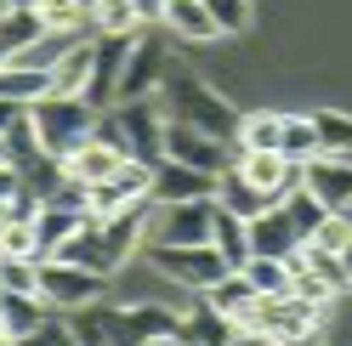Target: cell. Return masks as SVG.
<instances>
[{
  "label": "cell",
  "instance_id": "obj_1",
  "mask_svg": "<svg viewBox=\"0 0 352 346\" xmlns=\"http://www.w3.org/2000/svg\"><path fill=\"white\" fill-rule=\"evenodd\" d=\"M29 119H34V137L52 159H69L80 142L97 137V119L102 108L85 102V97H69V91H46L40 102H29Z\"/></svg>",
  "mask_w": 352,
  "mask_h": 346
},
{
  "label": "cell",
  "instance_id": "obj_2",
  "mask_svg": "<svg viewBox=\"0 0 352 346\" xmlns=\"http://www.w3.org/2000/svg\"><path fill=\"white\" fill-rule=\"evenodd\" d=\"M97 137H108L114 148H125L131 159L160 165V159H165V108H160V102H142V97L114 102V108H102Z\"/></svg>",
  "mask_w": 352,
  "mask_h": 346
},
{
  "label": "cell",
  "instance_id": "obj_3",
  "mask_svg": "<svg viewBox=\"0 0 352 346\" xmlns=\"http://www.w3.org/2000/svg\"><path fill=\"white\" fill-rule=\"evenodd\" d=\"M160 102H165V119H182V125H193V131H210V137H222V142L239 137V108L222 102L205 80H193V74H176V80L165 85Z\"/></svg>",
  "mask_w": 352,
  "mask_h": 346
},
{
  "label": "cell",
  "instance_id": "obj_4",
  "mask_svg": "<svg viewBox=\"0 0 352 346\" xmlns=\"http://www.w3.org/2000/svg\"><path fill=\"white\" fill-rule=\"evenodd\" d=\"M245 330L273 341V346H318L324 341V312L296 301V295H261V307Z\"/></svg>",
  "mask_w": 352,
  "mask_h": 346
},
{
  "label": "cell",
  "instance_id": "obj_5",
  "mask_svg": "<svg viewBox=\"0 0 352 346\" xmlns=\"http://www.w3.org/2000/svg\"><path fill=\"white\" fill-rule=\"evenodd\" d=\"M148 262L160 267L165 278H176L182 290H210L216 278L233 273L216 244H148Z\"/></svg>",
  "mask_w": 352,
  "mask_h": 346
},
{
  "label": "cell",
  "instance_id": "obj_6",
  "mask_svg": "<svg viewBox=\"0 0 352 346\" xmlns=\"http://www.w3.org/2000/svg\"><path fill=\"white\" fill-rule=\"evenodd\" d=\"M102 284H108L102 273L74 267V262H63V255H46V262H40V301H46L52 312L91 307V301H102Z\"/></svg>",
  "mask_w": 352,
  "mask_h": 346
},
{
  "label": "cell",
  "instance_id": "obj_7",
  "mask_svg": "<svg viewBox=\"0 0 352 346\" xmlns=\"http://www.w3.org/2000/svg\"><path fill=\"white\" fill-rule=\"evenodd\" d=\"M210 216L216 199H182V205H153L142 244H210Z\"/></svg>",
  "mask_w": 352,
  "mask_h": 346
},
{
  "label": "cell",
  "instance_id": "obj_8",
  "mask_svg": "<svg viewBox=\"0 0 352 346\" xmlns=\"http://www.w3.org/2000/svg\"><path fill=\"white\" fill-rule=\"evenodd\" d=\"M165 159L193 165V170H205V176H222V170L233 165V142L210 137V131H193V125H182V119H165Z\"/></svg>",
  "mask_w": 352,
  "mask_h": 346
},
{
  "label": "cell",
  "instance_id": "obj_9",
  "mask_svg": "<svg viewBox=\"0 0 352 346\" xmlns=\"http://www.w3.org/2000/svg\"><path fill=\"white\" fill-rule=\"evenodd\" d=\"M131 46H137V34H91V85H85V102H97V108L120 102Z\"/></svg>",
  "mask_w": 352,
  "mask_h": 346
},
{
  "label": "cell",
  "instance_id": "obj_10",
  "mask_svg": "<svg viewBox=\"0 0 352 346\" xmlns=\"http://www.w3.org/2000/svg\"><path fill=\"white\" fill-rule=\"evenodd\" d=\"M233 165L245 170L261 193H273V199H284L290 187H301V165H290L278 148H239L233 142Z\"/></svg>",
  "mask_w": 352,
  "mask_h": 346
},
{
  "label": "cell",
  "instance_id": "obj_11",
  "mask_svg": "<svg viewBox=\"0 0 352 346\" xmlns=\"http://www.w3.org/2000/svg\"><path fill=\"white\" fill-rule=\"evenodd\" d=\"M301 182L324 199V210L352 216V159H341V154H318V159L301 165Z\"/></svg>",
  "mask_w": 352,
  "mask_h": 346
},
{
  "label": "cell",
  "instance_id": "obj_12",
  "mask_svg": "<svg viewBox=\"0 0 352 346\" xmlns=\"http://www.w3.org/2000/svg\"><path fill=\"white\" fill-rule=\"evenodd\" d=\"M176 323L182 312H165V307H120L114 318V346H160V341H176Z\"/></svg>",
  "mask_w": 352,
  "mask_h": 346
},
{
  "label": "cell",
  "instance_id": "obj_13",
  "mask_svg": "<svg viewBox=\"0 0 352 346\" xmlns=\"http://www.w3.org/2000/svg\"><path fill=\"white\" fill-rule=\"evenodd\" d=\"M57 255H63V262H74V267H91V273H102V278L125 262V255L108 244V233H102L97 216H85V222L74 227V239H63V244H57Z\"/></svg>",
  "mask_w": 352,
  "mask_h": 346
},
{
  "label": "cell",
  "instance_id": "obj_14",
  "mask_svg": "<svg viewBox=\"0 0 352 346\" xmlns=\"http://www.w3.org/2000/svg\"><path fill=\"white\" fill-rule=\"evenodd\" d=\"M301 233H296V222L284 216V205H273V210H261L256 222H250V255H278V262H296L301 255Z\"/></svg>",
  "mask_w": 352,
  "mask_h": 346
},
{
  "label": "cell",
  "instance_id": "obj_15",
  "mask_svg": "<svg viewBox=\"0 0 352 346\" xmlns=\"http://www.w3.org/2000/svg\"><path fill=\"white\" fill-rule=\"evenodd\" d=\"M216 193V176L193 165H176V159H160L153 165V205H182V199H210Z\"/></svg>",
  "mask_w": 352,
  "mask_h": 346
},
{
  "label": "cell",
  "instance_id": "obj_16",
  "mask_svg": "<svg viewBox=\"0 0 352 346\" xmlns=\"http://www.w3.org/2000/svg\"><path fill=\"white\" fill-rule=\"evenodd\" d=\"M125 159H131L125 148H114L108 137H91V142H80L63 165H69V176H74V182L97 187V182H108V176H120V165H125Z\"/></svg>",
  "mask_w": 352,
  "mask_h": 346
},
{
  "label": "cell",
  "instance_id": "obj_17",
  "mask_svg": "<svg viewBox=\"0 0 352 346\" xmlns=\"http://www.w3.org/2000/svg\"><path fill=\"white\" fill-rule=\"evenodd\" d=\"M210 199L222 205V210H233V216H245V222H256L261 210H273V205H278L273 193H261V187H256L239 165H228L222 176H216V193H210Z\"/></svg>",
  "mask_w": 352,
  "mask_h": 346
},
{
  "label": "cell",
  "instance_id": "obj_18",
  "mask_svg": "<svg viewBox=\"0 0 352 346\" xmlns=\"http://www.w3.org/2000/svg\"><path fill=\"white\" fill-rule=\"evenodd\" d=\"M233 341H239V323L222 318L210 301H199V307L182 312V323H176V346H233Z\"/></svg>",
  "mask_w": 352,
  "mask_h": 346
},
{
  "label": "cell",
  "instance_id": "obj_19",
  "mask_svg": "<svg viewBox=\"0 0 352 346\" xmlns=\"http://www.w3.org/2000/svg\"><path fill=\"white\" fill-rule=\"evenodd\" d=\"M205 301H210V307L222 312V318H233L239 330H245V323L256 318V307H261V290L250 284L245 273H228V278H216V284L205 290Z\"/></svg>",
  "mask_w": 352,
  "mask_h": 346
},
{
  "label": "cell",
  "instance_id": "obj_20",
  "mask_svg": "<svg viewBox=\"0 0 352 346\" xmlns=\"http://www.w3.org/2000/svg\"><path fill=\"white\" fill-rule=\"evenodd\" d=\"M210 244L222 250V262H228V267L239 273V267L250 262V222H245V216H233V210H222V205H216V216H210Z\"/></svg>",
  "mask_w": 352,
  "mask_h": 346
},
{
  "label": "cell",
  "instance_id": "obj_21",
  "mask_svg": "<svg viewBox=\"0 0 352 346\" xmlns=\"http://www.w3.org/2000/svg\"><path fill=\"white\" fill-rule=\"evenodd\" d=\"M160 40H137L131 46V62H125V80H120V102H131V97H148L153 91V80H160Z\"/></svg>",
  "mask_w": 352,
  "mask_h": 346
},
{
  "label": "cell",
  "instance_id": "obj_22",
  "mask_svg": "<svg viewBox=\"0 0 352 346\" xmlns=\"http://www.w3.org/2000/svg\"><path fill=\"white\" fill-rule=\"evenodd\" d=\"M85 85H91V34H85V40H74V46L57 57V69H52V91L85 97Z\"/></svg>",
  "mask_w": 352,
  "mask_h": 346
},
{
  "label": "cell",
  "instance_id": "obj_23",
  "mask_svg": "<svg viewBox=\"0 0 352 346\" xmlns=\"http://www.w3.org/2000/svg\"><path fill=\"white\" fill-rule=\"evenodd\" d=\"M85 222V210H69V205H40V216H34V244H40V255H57V244L63 239H74V227Z\"/></svg>",
  "mask_w": 352,
  "mask_h": 346
},
{
  "label": "cell",
  "instance_id": "obj_24",
  "mask_svg": "<svg viewBox=\"0 0 352 346\" xmlns=\"http://www.w3.org/2000/svg\"><path fill=\"white\" fill-rule=\"evenodd\" d=\"M165 29L182 40H216V17L205 0H165Z\"/></svg>",
  "mask_w": 352,
  "mask_h": 346
},
{
  "label": "cell",
  "instance_id": "obj_25",
  "mask_svg": "<svg viewBox=\"0 0 352 346\" xmlns=\"http://www.w3.org/2000/svg\"><path fill=\"white\" fill-rule=\"evenodd\" d=\"M52 91L46 69H29V62H0V97L6 102H40Z\"/></svg>",
  "mask_w": 352,
  "mask_h": 346
},
{
  "label": "cell",
  "instance_id": "obj_26",
  "mask_svg": "<svg viewBox=\"0 0 352 346\" xmlns=\"http://www.w3.org/2000/svg\"><path fill=\"white\" fill-rule=\"evenodd\" d=\"M278 154L290 159V165H307V159H318V154H324V148H318V125H313V114H284Z\"/></svg>",
  "mask_w": 352,
  "mask_h": 346
},
{
  "label": "cell",
  "instance_id": "obj_27",
  "mask_svg": "<svg viewBox=\"0 0 352 346\" xmlns=\"http://www.w3.org/2000/svg\"><path fill=\"white\" fill-rule=\"evenodd\" d=\"M114 318H120V307H102V301L74 307V312H69L74 341H80V346H114Z\"/></svg>",
  "mask_w": 352,
  "mask_h": 346
},
{
  "label": "cell",
  "instance_id": "obj_28",
  "mask_svg": "<svg viewBox=\"0 0 352 346\" xmlns=\"http://www.w3.org/2000/svg\"><path fill=\"white\" fill-rule=\"evenodd\" d=\"M40 23L57 29V34H91V6L85 0H40Z\"/></svg>",
  "mask_w": 352,
  "mask_h": 346
},
{
  "label": "cell",
  "instance_id": "obj_29",
  "mask_svg": "<svg viewBox=\"0 0 352 346\" xmlns=\"http://www.w3.org/2000/svg\"><path fill=\"white\" fill-rule=\"evenodd\" d=\"M278 205H284V216L296 222V233H301V239H313V233H318V222L329 216V210H324V199H318V193L307 187V182H301V187H290Z\"/></svg>",
  "mask_w": 352,
  "mask_h": 346
},
{
  "label": "cell",
  "instance_id": "obj_30",
  "mask_svg": "<svg viewBox=\"0 0 352 346\" xmlns=\"http://www.w3.org/2000/svg\"><path fill=\"white\" fill-rule=\"evenodd\" d=\"M46 34V23H40V12H23V6H6L0 12V40H6V51H29L34 40Z\"/></svg>",
  "mask_w": 352,
  "mask_h": 346
},
{
  "label": "cell",
  "instance_id": "obj_31",
  "mask_svg": "<svg viewBox=\"0 0 352 346\" xmlns=\"http://www.w3.org/2000/svg\"><path fill=\"white\" fill-rule=\"evenodd\" d=\"M46 312H52V307H46L34 290H6V318H0V330H6V335H29Z\"/></svg>",
  "mask_w": 352,
  "mask_h": 346
},
{
  "label": "cell",
  "instance_id": "obj_32",
  "mask_svg": "<svg viewBox=\"0 0 352 346\" xmlns=\"http://www.w3.org/2000/svg\"><path fill=\"white\" fill-rule=\"evenodd\" d=\"M239 273H245L261 295H290V278H296V267H290V262H278V255H250Z\"/></svg>",
  "mask_w": 352,
  "mask_h": 346
},
{
  "label": "cell",
  "instance_id": "obj_33",
  "mask_svg": "<svg viewBox=\"0 0 352 346\" xmlns=\"http://www.w3.org/2000/svg\"><path fill=\"white\" fill-rule=\"evenodd\" d=\"M313 125H318V148H324V154L352 159V114H341V108H318Z\"/></svg>",
  "mask_w": 352,
  "mask_h": 346
},
{
  "label": "cell",
  "instance_id": "obj_34",
  "mask_svg": "<svg viewBox=\"0 0 352 346\" xmlns=\"http://www.w3.org/2000/svg\"><path fill=\"white\" fill-rule=\"evenodd\" d=\"M137 23L131 0H91V34H137Z\"/></svg>",
  "mask_w": 352,
  "mask_h": 346
},
{
  "label": "cell",
  "instance_id": "obj_35",
  "mask_svg": "<svg viewBox=\"0 0 352 346\" xmlns=\"http://www.w3.org/2000/svg\"><path fill=\"white\" fill-rule=\"evenodd\" d=\"M278 131H284V114H245L239 119V148H278Z\"/></svg>",
  "mask_w": 352,
  "mask_h": 346
},
{
  "label": "cell",
  "instance_id": "obj_36",
  "mask_svg": "<svg viewBox=\"0 0 352 346\" xmlns=\"http://www.w3.org/2000/svg\"><path fill=\"white\" fill-rule=\"evenodd\" d=\"M290 295H296V301H307V307H318V312H329V301H336L341 290L329 284V278H318L313 267H296V278H290Z\"/></svg>",
  "mask_w": 352,
  "mask_h": 346
},
{
  "label": "cell",
  "instance_id": "obj_37",
  "mask_svg": "<svg viewBox=\"0 0 352 346\" xmlns=\"http://www.w3.org/2000/svg\"><path fill=\"white\" fill-rule=\"evenodd\" d=\"M17 346H80V341H74V323H69V318L46 312L29 335H17Z\"/></svg>",
  "mask_w": 352,
  "mask_h": 346
},
{
  "label": "cell",
  "instance_id": "obj_38",
  "mask_svg": "<svg viewBox=\"0 0 352 346\" xmlns=\"http://www.w3.org/2000/svg\"><path fill=\"white\" fill-rule=\"evenodd\" d=\"M307 244H318V250H336V255H346V244H352V216H336L329 210L324 222H318V233Z\"/></svg>",
  "mask_w": 352,
  "mask_h": 346
},
{
  "label": "cell",
  "instance_id": "obj_39",
  "mask_svg": "<svg viewBox=\"0 0 352 346\" xmlns=\"http://www.w3.org/2000/svg\"><path fill=\"white\" fill-rule=\"evenodd\" d=\"M216 17V34H245L250 29V0H205Z\"/></svg>",
  "mask_w": 352,
  "mask_h": 346
},
{
  "label": "cell",
  "instance_id": "obj_40",
  "mask_svg": "<svg viewBox=\"0 0 352 346\" xmlns=\"http://www.w3.org/2000/svg\"><path fill=\"white\" fill-rule=\"evenodd\" d=\"M23 119H29V102H6V97H0V142H6Z\"/></svg>",
  "mask_w": 352,
  "mask_h": 346
},
{
  "label": "cell",
  "instance_id": "obj_41",
  "mask_svg": "<svg viewBox=\"0 0 352 346\" xmlns=\"http://www.w3.org/2000/svg\"><path fill=\"white\" fill-rule=\"evenodd\" d=\"M131 12H137L142 23H165V0H131Z\"/></svg>",
  "mask_w": 352,
  "mask_h": 346
},
{
  "label": "cell",
  "instance_id": "obj_42",
  "mask_svg": "<svg viewBox=\"0 0 352 346\" xmlns=\"http://www.w3.org/2000/svg\"><path fill=\"white\" fill-rule=\"evenodd\" d=\"M6 6H23V12H34V6H40V0H6Z\"/></svg>",
  "mask_w": 352,
  "mask_h": 346
},
{
  "label": "cell",
  "instance_id": "obj_43",
  "mask_svg": "<svg viewBox=\"0 0 352 346\" xmlns=\"http://www.w3.org/2000/svg\"><path fill=\"white\" fill-rule=\"evenodd\" d=\"M346 290H352V244H346Z\"/></svg>",
  "mask_w": 352,
  "mask_h": 346
},
{
  "label": "cell",
  "instance_id": "obj_44",
  "mask_svg": "<svg viewBox=\"0 0 352 346\" xmlns=\"http://www.w3.org/2000/svg\"><path fill=\"white\" fill-rule=\"evenodd\" d=\"M0 346H17V335H6V330H0Z\"/></svg>",
  "mask_w": 352,
  "mask_h": 346
},
{
  "label": "cell",
  "instance_id": "obj_45",
  "mask_svg": "<svg viewBox=\"0 0 352 346\" xmlns=\"http://www.w3.org/2000/svg\"><path fill=\"white\" fill-rule=\"evenodd\" d=\"M0 62H12V51H6V40H0Z\"/></svg>",
  "mask_w": 352,
  "mask_h": 346
},
{
  "label": "cell",
  "instance_id": "obj_46",
  "mask_svg": "<svg viewBox=\"0 0 352 346\" xmlns=\"http://www.w3.org/2000/svg\"><path fill=\"white\" fill-rule=\"evenodd\" d=\"M0 318H6V290H0Z\"/></svg>",
  "mask_w": 352,
  "mask_h": 346
},
{
  "label": "cell",
  "instance_id": "obj_47",
  "mask_svg": "<svg viewBox=\"0 0 352 346\" xmlns=\"http://www.w3.org/2000/svg\"><path fill=\"white\" fill-rule=\"evenodd\" d=\"M85 6H91V0H85Z\"/></svg>",
  "mask_w": 352,
  "mask_h": 346
}]
</instances>
